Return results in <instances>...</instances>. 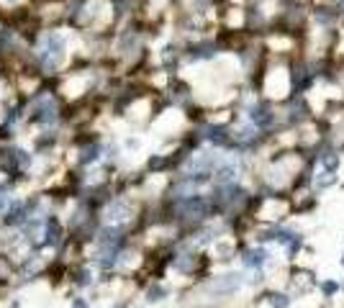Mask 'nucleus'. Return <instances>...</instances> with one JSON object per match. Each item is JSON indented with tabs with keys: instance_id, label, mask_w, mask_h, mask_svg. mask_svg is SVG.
Masks as SVG:
<instances>
[{
	"instance_id": "nucleus-1",
	"label": "nucleus",
	"mask_w": 344,
	"mask_h": 308,
	"mask_svg": "<svg viewBox=\"0 0 344 308\" xmlns=\"http://www.w3.org/2000/svg\"><path fill=\"white\" fill-rule=\"evenodd\" d=\"M62 51H65V41H62V36L49 34L47 39H44V49H41L44 67H49V69L57 67V59L62 57Z\"/></svg>"
},
{
	"instance_id": "nucleus-2",
	"label": "nucleus",
	"mask_w": 344,
	"mask_h": 308,
	"mask_svg": "<svg viewBox=\"0 0 344 308\" xmlns=\"http://www.w3.org/2000/svg\"><path fill=\"white\" fill-rule=\"evenodd\" d=\"M208 288H211L213 293H219V295H231V293H237L241 288V275H221V277H216Z\"/></svg>"
},
{
	"instance_id": "nucleus-3",
	"label": "nucleus",
	"mask_w": 344,
	"mask_h": 308,
	"mask_svg": "<svg viewBox=\"0 0 344 308\" xmlns=\"http://www.w3.org/2000/svg\"><path fill=\"white\" fill-rule=\"evenodd\" d=\"M267 249H262V247H255V249H247L241 255V262H244V267H249V270H257V273H262V267L267 265Z\"/></svg>"
},
{
	"instance_id": "nucleus-4",
	"label": "nucleus",
	"mask_w": 344,
	"mask_h": 308,
	"mask_svg": "<svg viewBox=\"0 0 344 308\" xmlns=\"http://www.w3.org/2000/svg\"><path fill=\"white\" fill-rule=\"evenodd\" d=\"M262 301H265L270 308H291L293 295L291 293H280V291H267L265 295H262Z\"/></svg>"
},
{
	"instance_id": "nucleus-5",
	"label": "nucleus",
	"mask_w": 344,
	"mask_h": 308,
	"mask_svg": "<svg viewBox=\"0 0 344 308\" xmlns=\"http://www.w3.org/2000/svg\"><path fill=\"white\" fill-rule=\"evenodd\" d=\"M319 291H321V298H327V301H331V298H337L342 291H344V283H339V280H321L319 283Z\"/></svg>"
},
{
	"instance_id": "nucleus-6",
	"label": "nucleus",
	"mask_w": 344,
	"mask_h": 308,
	"mask_svg": "<svg viewBox=\"0 0 344 308\" xmlns=\"http://www.w3.org/2000/svg\"><path fill=\"white\" fill-rule=\"evenodd\" d=\"M249 116H252V121H255V123L259 126V129H267V126L273 123V119H275V116L270 113V108H267V105H255Z\"/></svg>"
},
{
	"instance_id": "nucleus-7",
	"label": "nucleus",
	"mask_w": 344,
	"mask_h": 308,
	"mask_svg": "<svg viewBox=\"0 0 344 308\" xmlns=\"http://www.w3.org/2000/svg\"><path fill=\"white\" fill-rule=\"evenodd\" d=\"M126 219H129V208H126L123 203H116V205L108 208V223H111L113 229H116V226H121Z\"/></svg>"
},
{
	"instance_id": "nucleus-8",
	"label": "nucleus",
	"mask_w": 344,
	"mask_h": 308,
	"mask_svg": "<svg viewBox=\"0 0 344 308\" xmlns=\"http://www.w3.org/2000/svg\"><path fill=\"white\" fill-rule=\"evenodd\" d=\"M208 139H211L213 144H226V141H229V134H226V129H211Z\"/></svg>"
},
{
	"instance_id": "nucleus-9",
	"label": "nucleus",
	"mask_w": 344,
	"mask_h": 308,
	"mask_svg": "<svg viewBox=\"0 0 344 308\" xmlns=\"http://www.w3.org/2000/svg\"><path fill=\"white\" fill-rule=\"evenodd\" d=\"M159 295H165V291H162V288H152V291H149V301H162Z\"/></svg>"
},
{
	"instance_id": "nucleus-10",
	"label": "nucleus",
	"mask_w": 344,
	"mask_h": 308,
	"mask_svg": "<svg viewBox=\"0 0 344 308\" xmlns=\"http://www.w3.org/2000/svg\"><path fill=\"white\" fill-rule=\"evenodd\" d=\"M72 308H87V306H85V301H75V306H72Z\"/></svg>"
},
{
	"instance_id": "nucleus-11",
	"label": "nucleus",
	"mask_w": 344,
	"mask_h": 308,
	"mask_svg": "<svg viewBox=\"0 0 344 308\" xmlns=\"http://www.w3.org/2000/svg\"><path fill=\"white\" fill-rule=\"evenodd\" d=\"M339 262H342V267H344V255H342V259H339Z\"/></svg>"
},
{
	"instance_id": "nucleus-12",
	"label": "nucleus",
	"mask_w": 344,
	"mask_h": 308,
	"mask_svg": "<svg viewBox=\"0 0 344 308\" xmlns=\"http://www.w3.org/2000/svg\"><path fill=\"white\" fill-rule=\"evenodd\" d=\"M342 3H344V0H342Z\"/></svg>"
}]
</instances>
